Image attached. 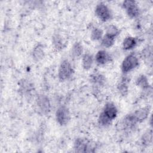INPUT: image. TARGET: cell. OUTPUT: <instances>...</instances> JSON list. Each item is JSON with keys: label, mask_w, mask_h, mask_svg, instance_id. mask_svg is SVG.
Segmentation results:
<instances>
[{"label": "cell", "mask_w": 153, "mask_h": 153, "mask_svg": "<svg viewBox=\"0 0 153 153\" xmlns=\"http://www.w3.org/2000/svg\"><path fill=\"white\" fill-rule=\"evenodd\" d=\"M128 79L126 77H123L119 82L117 85V89L120 94L123 96H126L128 94Z\"/></svg>", "instance_id": "15"}, {"label": "cell", "mask_w": 153, "mask_h": 153, "mask_svg": "<svg viewBox=\"0 0 153 153\" xmlns=\"http://www.w3.org/2000/svg\"><path fill=\"white\" fill-rule=\"evenodd\" d=\"M137 122L135 120L132 114L127 115L120 122V126L121 129H123L126 131H130L134 128Z\"/></svg>", "instance_id": "9"}, {"label": "cell", "mask_w": 153, "mask_h": 153, "mask_svg": "<svg viewBox=\"0 0 153 153\" xmlns=\"http://www.w3.org/2000/svg\"><path fill=\"white\" fill-rule=\"evenodd\" d=\"M136 85L140 87L143 91H151V90H149V89H151V85L149 84L148 80L146 78V76L144 75H141L138 78H137L136 81Z\"/></svg>", "instance_id": "14"}, {"label": "cell", "mask_w": 153, "mask_h": 153, "mask_svg": "<svg viewBox=\"0 0 153 153\" xmlns=\"http://www.w3.org/2000/svg\"><path fill=\"white\" fill-rule=\"evenodd\" d=\"M115 39V38L105 34L102 38V45L106 48L111 47L114 44Z\"/></svg>", "instance_id": "21"}, {"label": "cell", "mask_w": 153, "mask_h": 153, "mask_svg": "<svg viewBox=\"0 0 153 153\" xmlns=\"http://www.w3.org/2000/svg\"><path fill=\"white\" fill-rule=\"evenodd\" d=\"M103 37V30L98 27H94L91 32V39L93 41H99Z\"/></svg>", "instance_id": "22"}, {"label": "cell", "mask_w": 153, "mask_h": 153, "mask_svg": "<svg viewBox=\"0 0 153 153\" xmlns=\"http://www.w3.org/2000/svg\"><path fill=\"white\" fill-rule=\"evenodd\" d=\"M123 7L130 17L135 18L139 15V8L136 1L131 0L124 1L123 2Z\"/></svg>", "instance_id": "8"}, {"label": "cell", "mask_w": 153, "mask_h": 153, "mask_svg": "<svg viewBox=\"0 0 153 153\" xmlns=\"http://www.w3.org/2000/svg\"><path fill=\"white\" fill-rule=\"evenodd\" d=\"M72 56L74 57H80L83 52V47L82 44L79 42H75L72 47Z\"/></svg>", "instance_id": "19"}, {"label": "cell", "mask_w": 153, "mask_h": 153, "mask_svg": "<svg viewBox=\"0 0 153 153\" xmlns=\"http://www.w3.org/2000/svg\"><path fill=\"white\" fill-rule=\"evenodd\" d=\"M120 33L119 29L115 25H109L106 28V34L116 38Z\"/></svg>", "instance_id": "23"}, {"label": "cell", "mask_w": 153, "mask_h": 153, "mask_svg": "<svg viewBox=\"0 0 153 153\" xmlns=\"http://www.w3.org/2000/svg\"><path fill=\"white\" fill-rule=\"evenodd\" d=\"M56 119L59 124L65 126L70 120V113L68 108L65 106H60L56 112Z\"/></svg>", "instance_id": "5"}, {"label": "cell", "mask_w": 153, "mask_h": 153, "mask_svg": "<svg viewBox=\"0 0 153 153\" xmlns=\"http://www.w3.org/2000/svg\"><path fill=\"white\" fill-rule=\"evenodd\" d=\"M110 59L111 57L109 54L105 50H99L95 56L96 62L100 65L106 64L110 60Z\"/></svg>", "instance_id": "12"}, {"label": "cell", "mask_w": 153, "mask_h": 153, "mask_svg": "<svg viewBox=\"0 0 153 153\" xmlns=\"http://www.w3.org/2000/svg\"><path fill=\"white\" fill-rule=\"evenodd\" d=\"M53 43L54 47L57 49H61L63 47V41L62 37L57 34L54 35L53 38Z\"/></svg>", "instance_id": "24"}, {"label": "cell", "mask_w": 153, "mask_h": 153, "mask_svg": "<svg viewBox=\"0 0 153 153\" xmlns=\"http://www.w3.org/2000/svg\"><path fill=\"white\" fill-rule=\"evenodd\" d=\"M137 44V41L135 38L132 36L126 37L123 42V48L125 50H129L133 48Z\"/></svg>", "instance_id": "17"}, {"label": "cell", "mask_w": 153, "mask_h": 153, "mask_svg": "<svg viewBox=\"0 0 153 153\" xmlns=\"http://www.w3.org/2000/svg\"><path fill=\"white\" fill-rule=\"evenodd\" d=\"M139 65V59L136 55L131 53L127 56L121 64V71L123 73L130 72Z\"/></svg>", "instance_id": "3"}, {"label": "cell", "mask_w": 153, "mask_h": 153, "mask_svg": "<svg viewBox=\"0 0 153 153\" xmlns=\"http://www.w3.org/2000/svg\"><path fill=\"white\" fill-rule=\"evenodd\" d=\"M32 57L35 61L39 62L44 57V50L43 45L41 44H37L33 49Z\"/></svg>", "instance_id": "13"}, {"label": "cell", "mask_w": 153, "mask_h": 153, "mask_svg": "<svg viewBox=\"0 0 153 153\" xmlns=\"http://www.w3.org/2000/svg\"><path fill=\"white\" fill-rule=\"evenodd\" d=\"M33 90V84L28 80L23 79L19 82V91L23 94H30Z\"/></svg>", "instance_id": "11"}, {"label": "cell", "mask_w": 153, "mask_h": 153, "mask_svg": "<svg viewBox=\"0 0 153 153\" xmlns=\"http://www.w3.org/2000/svg\"><path fill=\"white\" fill-rule=\"evenodd\" d=\"M36 105L39 112L43 115H47L51 110V103L49 98L44 94L39 95L36 99Z\"/></svg>", "instance_id": "4"}, {"label": "cell", "mask_w": 153, "mask_h": 153, "mask_svg": "<svg viewBox=\"0 0 153 153\" xmlns=\"http://www.w3.org/2000/svg\"><path fill=\"white\" fill-rule=\"evenodd\" d=\"M152 130H148L145 132L142 138H141V143L144 146H148L152 143Z\"/></svg>", "instance_id": "20"}, {"label": "cell", "mask_w": 153, "mask_h": 153, "mask_svg": "<svg viewBox=\"0 0 153 153\" xmlns=\"http://www.w3.org/2000/svg\"><path fill=\"white\" fill-rule=\"evenodd\" d=\"M93 63V56L89 53H85L82 56V67L85 70L90 69Z\"/></svg>", "instance_id": "18"}, {"label": "cell", "mask_w": 153, "mask_h": 153, "mask_svg": "<svg viewBox=\"0 0 153 153\" xmlns=\"http://www.w3.org/2000/svg\"><path fill=\"white\" fill-rule=\"evenodd\" d=\"M74 148L77 152H93L91 150L93 149L91 144L87 139L83 138H77L75 140Z\"/></svg>", "instance_id": "7"}, {"label": "cell", "mask_w": 153, "mask_h": 153, "mask_svg": "<svg viewBox=\"0 0 153 153\" xmlns=\"http://www.w3.org/2000/svg\"><path fill=\"white\" fill-rule=\"evenodd\" d=\"M74 72L73 68L68 60H64L60 65L58 71V76L60 81H64L71 77Z\"/></svg>", "instance_id": "2"}, {"label": "cell", "mask_w": 153, "mask_h": 153, "mask_svg": "<svg viewBox=\"0 0 153 153\" xmlns=\"http://www.w3.org/2000/svg\"><path fill=\"white\" fill-rule=\"evenodd\" d=\"M150 111V107L146 106L140 108L132 113L135 120L137 123H141L146 119Z\"/></svg>", "instance_id": "10"}, {"label": "cell", "mask_w": 153, "mask_h": 153, "mask_svg": "<svg viewBox=\"0 0 153 153\" xmlns=\"http://www.w3.org/2000/svg\"><path fill=\"white\" fill-rule=\"evenodd\" d=\"M96 15L102 21L106 22L111 19L112 14L108 7L104 3L98 4L95 8Z\"/></svg>", "instance_id": "6"}, {"label": "cell", "mask_w": 153, "mask_h": 153, "mask_svg": "<svg viewBox=\"0 0 153 153\" xmlns=\"http://www.w3.org/2000/svg\"><path fill=\"white\" fill-rule=\"evenodd\" d=\"M143 58L144 57L145 60L148 61V62H152V49L151 47L145 48L142 51Z\"/></svg>", "instance_id": "25"}, {"label": "cell", "mask_w": 153, "mask_h": 153, "mask_svg": "<svg viewBox=\"0 0 153 153\" xmlns=\"http://www.w3.org/2000/svg\"><path fill=\"white\" fill-rule=\"evenodd\" d=\"M90 81L95 85H103L105 83V78L99 72H94L90 75Z\"/></svg>", "instance_id": "16"}, {"label": "cell", "mask_w": 153, "mask_h": 153, "mask_svg": "<svg viewBox=\"0 0 153 153\" xmlns=\"http://www.w3.org/2000/svg\"><path fill=\"white\" fill-rule=\"evenodd\" d=\"M118 114V110L113 103H107L98 118V123L102 126H109L115 119Z\"/></svg>", "instance_id": "1"}]
</instances>
